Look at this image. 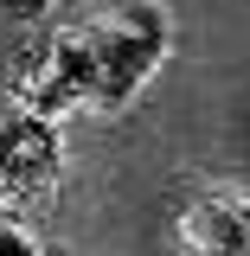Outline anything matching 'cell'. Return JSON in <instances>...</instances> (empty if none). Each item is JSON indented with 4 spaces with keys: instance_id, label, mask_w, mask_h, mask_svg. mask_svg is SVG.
Returning <instances> with one entry per match:
<instances>
[{
    "instance_id": "cell-1",
    "label": "cell",
    "mask_w": 250,
    "mask_h": 256,
    "mask_svg": "<svg viewBox=\"0 0 250 256\" xmlns=\"http://www.w3.org/2000/svg\"><path fill=\"white\" fill-rule=\"evenodd\" d=\"M84 38V70H90V90H84V109L96 116H116L135 96L148 90L167 52H173V20L160 0H109L96 20L77 26Z\"/></svg>"
},
{
    "instance_id": "cell-2",
    "label": "cell",
    "mask_w": 250,
    "mask_h": 256,
    "mask_svg": "<svg viewBox=\"0 0 250 256\" xmlns=\"http://www.w3.org/2000/svg\"><path fill=\"white\" fill-rule=\"evenodd\" d=\"M64 180V148L58 128L26 116V109H0V218H39Z\"/></svg>"
},
{
    "instance_id": "cell-3",
    "label": "cell",
    "mask_w": 250,
    "mask_h": 256,
    "mask_svg": "<svg viewBox=\"0 0 250 256\" xmlns=\"http://www.w3.org/2000/svg\"><path fill=\"white\" fill-rule=\"evenodd\" d=\"M84 90H90V70H84V38H77V26L71 32H39L26 52L13 58V70H7L13 109H26V116H39V122H52V128L84 109Z\"/></svg>"
},
{
    "instance_id": "cell-4",
    "label": "cell",
    "mask_w": 250,
    "mask_h": 256,
    "mask_svg": "<svg viewBox=\"0 0 250 256\" xmlns=\"http://www.w3.org/2000/svg\"><path fill=\"white\" fill-rule=\"evenodd\" d=\"M173 244L186 256H244L250 244V198L244 192H199L173 218Z\"/></svg>"
},
{
    "instance_id": "cell-5",
    "label": "cell",
    "mask_w": 250,
    "mask_h": 256,
    "mask_svg": "<svg viewBox=\"0 0 250 256\" xmlns=\"http://www.w3.org/2000/svg\"><path fill=\"white\" fill-rule=\"evenodd\" d=\"M0 256H39V244L20 218H0Z\"/></svg>"
},
{
    "instance_id": "cell-6",
    "label": "cell",
    "mask_w": 250,
    "mask_h": 256,
    "mask_svg": "<svg viewBox=\"0 0 250 256\" xmlns=\"http://www.w3.org/2000/svg\"><path fill=\"white\" fill-rule=\"evenodd\" d=\"M0 13H7V20H20V26H32V20H45V13H52V0H0Z\"/></svg>"
},
{
    "instance_id": "cell-7",
    "label": "cell",
    "mask_w": 250,
    "mask_h": 256,
    "mask_svg": "<svg viewBox=\"0 0 250 256\" xmlns=\"http://www.w3.org/2000/svg\"><path fill=\"white\" fill-rule=\"evenodd\" d=\"M244 256H250V244H244Z\"/></svg>"
}]
</instances>
